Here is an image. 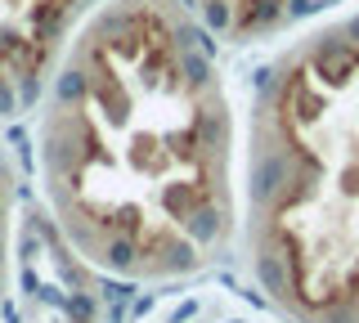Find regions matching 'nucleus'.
<instances>
[{
  "label": "nucleus",
  "mask_w": 359,
  "mask_h": 323,
  "mask_svg": "<svg viewBox=\"0 0 359 323\" xmlns=\"http://www.w3.org/2000/svg\"><path fill=\"white\" fill-rule=\"evenodd\" d=\"M0 270H5V175H0Z\"/></svg>",
  "instance_id": "nucleus-5"
},
{
  "label": "nucleus",
  "mask_w": 359,
  "mask_h": 323,
  "mask_svg": "<svg viewBox=\"0 0 359 323\" xmlns=\"http://www.w3.org/2000/svg\"><path fill=\"white\" fill-rule=\"evenodd\" d=\"M41 180L95 270L166 283L238 229V130L207 27L180 0H108L45 85Z\"/></svg>",
  "instance_id": "nucleus-1"
},
{
  "label": "nucleus",
  "mask_w": 359,
  "mask_h": 323,
  "mask_svg": "<svg viewBox=\"0 0 359 323\" xmlns=\"http://www.w3.org/2000/svg\"><path fill=\"white\" fill-rule=\"evenodd\" d=\"M108 0H0V108L41 95Z\"/></svg>",
  "instance_id": "nucleus-3"
},
{
  "label": "nucleus",
  "mask_w": 359,
  "mask_h": 323,
  "mask_svg": "<svg viewBox=\"0 0 359 323\" xmlns=\"http://www.w3.org/2000/svg\"><path fill=\"white\" fill-rule=\"evenodd\" d=\"M256 270L301 323H359V18L297 41L243 149Z\"/></svg>",
  "instance_id": "nucleus-2"
},
{
  "label": "nucleus",
  "mask_w": 359,
  "mask_h": 323,
  "mask_svg": "<svg viewBox=\"0 0 359 323\" xmlns=\"http://www.w3.org/2000/svg\"><path fill=\"white\" fill-rule=\"evenodd\" d=\"M189 5L207 18V27L224 32V36H261L301 14H314L328 0H189Z\"/></svg>",
  "instance_id": "nucleus-4"
}]
</instances>
